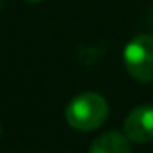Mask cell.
<instances>
[{
    "label": "cell",
    "mask_w": 153,
    "mask_h": 153,
    "mask_svg": "<svg viewBox=\"0 0 153 153\" xmlns=\"http://www.w3.org/2000/svg\"><path fill=\"white\" fill-rule=\"evenodd\" d=\"M124 133L133 142L153 140V106L142 105L131 110L124 121Z\"/></svg>",
    "instance_id": "3"
},
{
    "label": "cell",
    "mask_w": 153,
    "mask_h": 153,
    "mask_svg": "<svg viewBox=\"0 0 153 153\" xmlns=\"http://www.w3.org/2000/svg\"><path fill=\"white\" fill-rule=\"evenodd\" d=\"M106 115L108 105L105 97L96 92H83L76 96L65 110L67 123L79 131H92L99 128L106 121Z\"/></svg>",
    "instance_id": "1"
},
{
    "label": "cell",
    "mask_w": 153,
    "mask_h": 153,
    "mask_svg": "<svg viewBox=\"0 0 153 153\" xmlns=\"http://www.w3.org/2000/svg\"><path fill=\"white\" fill-rule=\"evenodd\" d=\"M88 153H131L130 139L117 131L103 133L92 142Z\"/></svg>",
    "instance_id": "4"
},
{
    "label": "cell",
    "mask_w": 153,
    "mask_h": 153,
    "mask_svg": "<svg viewBox=\"0 0 153 153\" xmlns=\"http://www.w3.org/2000/svg\"><path fill=\"white\" fill-rule=\"evenodd\" d=\"M124 67L133 79L153 83V36L139 34L124 49Z\"/></svg>",
    "instance_id": "2"
},
{
    "label": "cell",
    "mask_w": 153,
    "mask_h": 153,
    "mask_svg": "<svg viewBox=\"0 0 153 153\" xmlns=\"http://www.w3.org/2000/svg\"><path fill=\"white\" fill-rule=\"evenodd\" d=\"M0 133H2V126H0Z\"/></svg>",
    "instance_id": "6"
},
{
    "label": "cell",
    "mask_w": 153,
    "mask_h": 153,
    "mask_svg": "<svg viewBox=\"0 0 153 153\" xmlns=\"http://www.w3.org/2000/svg\"><path fill=\"white\" fill-rule=\"evenodd\" d=\"M27 2H42V0H27Z\"/></svg>",
    "instance_id": "5"
}]
</instances>
